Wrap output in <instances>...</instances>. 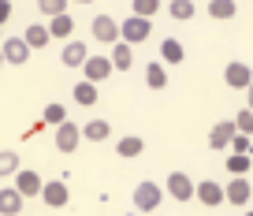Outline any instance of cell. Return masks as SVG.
<instances>
[{
	"label": "cell",
	"instance_id": "cell-1",
	"mask_svg": "<svg viewBox=\"0 0 253 216\" xmlns=\"http://www.w3.org/2000/svg\"><path fill=\"white\" fill-rule=\"evenodd\" d=\"M149 19H138V15H130V19H123L119 23V41H126V45H142L145 38H149Z\"/></svg>",
	"mask_w": 253,
	"mask_h": 216
},
{
	"label": "cell",
	"instance_id": "cell-7",
	"mask_svg": "<svg viewBox=\"0 0 253 216\" xmlns=\"http://www.w3.org/2000/svg\"><path fill=\"white\" fill-rule=\"evenodd\" d=\"M194 190H198V186L190 183V175H182V172H171V175H168V194H171L175 201H190Z\"/></svg>",
	"mask_w": 253,
	"mask_h": 216
},
{
	"label": "cell",
	"instance_id": "cell-19",
	"mask_svg": "<svg viewBox=\"0 0 253 216\" xmlns=\"http://www.w3.org/2000/svg\"><path fill=\"white\" fill-rule=\"evenodd\" d=\"M142 149H145V138H138V134L119 138V145H116V153H119V157H126V160H130V157H138Z\"/></svg>",
	"mask_w": 253,
	"mask_h": 216
},
{
	"label": "cell",
	"instance_id": "cell-26",
	"mask_svg": "<svg viewBox=\"0 0 253 216\" xmlns=\"http://www.w3.org/2000/svg\"><path fill=\"white\" fill-rule=\"evenodd\" d=\"M41 120H45V123H52V127H60V123H67V108H63V104L56 101V104H48L45 112H41Z\"/></svg>",
	"mask_w": 253,
	"mask_h": 216
},
{
	"label": "cell",
	"instance_id": "cell-9",
	"mask_svg": "<svg viewBox=\"0 0 253 216\" xmlns=\"http://www.w3.org/2000/svg\"><path fill=\"white\" fill-rule=\"evenodd\" d=\"M82 71H86V82H104L116 67H112L108 56H89L86 64H82Z\"/></svg>",
	"mask_w": 253,
	"mask_h": 216
},
{
	"label": "cell",
	"instance_id": "cell-16",
	"mask_svg": "<svg viewBox=\"0 0 253 216\" xmlns=\"http://www.w3.org/2000/svg\"><path fill=\"white\" fill-rule=\"evenodd\" d=\"M134 45H126V41H116V48H112V67L116 71H130V64H134V52H130Z\"/></svg>",
	"mask_w": 253,
	"mask_h": 216
},
{
	"label": "cell",
	"instance_id": "cell-5",
	"mask_svg": "<svg viewBox=\"0 0 253 216\" xmlns=\"http://www.w3.org/2000/svg\"><path fill=\"white\" fill-rule=\"evenodd\" d=\"M41 186H45V183H41V175H38L34 168H19V172H15V190L23 194V198L41 194Z\"/></svg>",
	"mask_w": 253,
	"mask_h": 216
},
{
	"label": "cell",
	"instance_id": "cell-8",
	"mask_svg": "<svg viewBox=\"0 0 253 216\" xmlns=\"http://www.w3.org/2000/svg\"><path fill=\"white\" fill-rule=\"evenodd\" d=\"M0 52H4V60H8V64H26V60H30V45H26L23 38L0 41Z\"/></svg>",
	"mask_w": 253,
	"mask_h": 216
},
{
	"label": "cell",
	"instance_id": "cell-31",
	"mask_svg": "<svg viewBox=\"0 0 253 216\" xmlns=\"http://www.w3.org/2000/svg\"><path fill=\"white\" fill-rule=\"evenodd\" d=\"M235 127H238V134H253V108H242L235 116Z\"/></svg>",
	"mask_w": 253,
	"mask_h": 216
},
{
	"label": "cell",
	"instance_id": "cell-14",
	"mask_svg": "<svg viewBox=\"0 0 253 216\" xmlns=\"http://www.w3.org/2000/svg\"><path fill=\"white\" fill-rule=\"evenodd\" d=\"M60 60L67 67H82L89 60V52H86V45H82V41H67V45H63V52H60Z\"/></svg>",
	"mask_w": 253,
	"mask_h": 216
},
{
	"label": "cell",
	"instance_id": "cell-24",
	"mask_svg": "<svg viewBox=\"0 0 253 216\" xmlns=\"http://www.w3.org/2000/svg\"><path fill=\"white\" fill-rule=\"evenodd\" d=\"M235 0H212V4H209V15L212 19H235Z\"/></svg>",
	"mask_w": 253,
	"mask_h": 216
},
{
	"label": "cell",
	"instance_id": "cell-38",
	"mask_svg": "<svg viewBox=\"0 0 253 216\" xmlns=\"http://www.w3.org/2000/svg\"><path fill=\"white\" fill-rule=\"evenodd\" d=\"M250 157H253V153H250Z\"/></svg>",
	"mask_w": 253,
	"mask_h": 216
},
{
	"label": "cell",
	"instance_id": "cell-35",
	"mask_svg": "<svg viewBox=\"0 0 253 216\" xmlns=\"http://www.w3.org/2000/svg\"><path fill=\"white\" fill-rule=\"evenodd\" d=\"M4 64H8V60H4V52H0V67H4Z\"/></svg>",
	"mask_w": 253,
	"mask_h": 216
},
{
	"label": "cell",
	"instance_id": "cell-4",
	"mask_svg": "<svg viewBox=\"0 0 253 216\" xmlns=\"http://www.w3.org/2000/svg\"><path fill=\"white\" fill-rule=\"evenodd\" d=\"M93 38L101 41V45H116L119 41V23L112 15H97L93 19Z\"/></svg>",
	"mask_w": 253,
	"mask_h": 216
},
{
	"label": "cell",
	"instance_id": "cell-25",
	"mask_svg": "<svg viewBox=\"0 0 253 216\" xmlns=\"http://www.w3.org/2000/svg\"><path fill=\"white\" fill-rule=\"evenodd\" d=\"M160 60H164V64H179L182 60V45L175 38H168L164 45H160Z\"/></svg>",
	"mask_w": 253,
	"mask_h": 216
},
{
	"label": "cell",
	"instance_id": "cell-28",
	"mask_svg": "<svg viewBox=\"0 0 253 216\" xmlns=\"http://www.w3.org/2000/svg\"><path fill=\"white\" fill-rule=\"evenodd\" d=\"M15 172H19V153L4 149L0 153V175H15Z\"/></svg>",
	"mask_w": 253,
	"mask_h": 216
},
{
	"label": "cell",
	"instance_id": "cell-21",
	"mask_svg": "<svg viewBox=\"0 0 253 216\" xmlns=\"http://www.w3.org/2000/svg\"><path fill=\"white\" fill-rule=\"evenodd\" d=\"M108 134H112V127L104 120H89L86 127H82V138H86V142H104Z\"/></svg>",
	"mask_w": 253,
	"mask_h": 216
},
{
	"label": "cell",
	"instance_id": "cell-11",
	"mask_svg": "<svg viewBox=\"0 0 253 216\" xmlns=\"http://www.w3.org/2000/svg\"><path fill=\"white\" fill-rule=\"evenodd\" d=\"M223 82H227L231 89H250L253 71H250L246 64H227V71H223Z\"/></svg>",
	"mask_w": 253,
	"mask_h": 216
},
{
	"label": "cell",
	"instance_id": "cell-13",
	"mask_svg": "<svg viewBox=\"0 0 253 216\" xmlns=\"http://www.w3.org/2000/svg\"><path fill=\"white\" fill-rule=\"evenodd\" d=\"M194 198H198V201H205L209 209H212V205H223V201H227V198H223V186H220V183H212V179H205V183H198V190H194Z\"/></svg>",
	"mask_w": 253,
	"mask_h": 216
},
{
	"label": "cell",
	"instance_id": "cell-10",
	"mask_svg": "<svg viewBox=\"0 0 253 216\" xmlns=\"http://www.w3.org/2000/svg\"><path fill=\"white\" fill-rule=\"evenodd\" d=\"M41 201H45V205H52V209H63L67 205V183H60V179H52V183H45L41 186Z\"/></svg>",
	"mask_w": 253,
	"mask_h": 216
},
{
	"label": "cell",
	"instance_id": "cell-23",
	"mask_svg": "<svg viewBox=\"0 0 253 216\" xmlns=\"http://www.w3.org/2000/svg\"><path fill=\"white\" fill-rule=\"evenodd\" d=\"M145 82H149V89H164V86H168L164 64H149V67H145Z\"/></svg>",
	"mask_w": 253,
	"mask_h": 216
},
{
	"label": "cell",
	"instance_id": "cell-30",
	"mask_svg": "<svg viewBox=\"0 0 253 216\" xmlns=\"http://www.w3.org/2000/svg\"><path fill=\"white\" fill-rule=\"evenodd\" d=\"M160 11V0H134V15L138 19H153Z\"/></svg>",
	"mask_w": 253,
	"mask_h": 216
},
{
	"label": "cell",
	"instance_id": "cell-6",
	"mask_svg": "<svg viewBox=\"0 0 253 216\" xmlns=\"http://www.w3.org/2000/svg\"><path fill=\"white\" fill-rule=\"evenodd\" d=\"M223 198L231 201V205H250V183H246V175H231V183L223 186Z\"/></svg>",
	"mask_w": 253,
	"mask_h": 216
},
{
	"label": "cell",
	"instance_id": "cell-36",
	"mask_svg": "<svg viewBox=\"0 0 253 216\" xmlns=\"http://www.w3.org/2000/svg\"><path fill=\"white\" fill-rule=\"evenodd\" d=\"M75 4H93V0H75Z\"/></svg>",
	"mask_w": 253,
	"mask_h": 216
},
{
	"label": "cell",
	"instance_id": "cell-15",
	"mask_svg": "<svg viewBox=\"0 0 253 216\" xmlns=\"http://www.w3.org/2000/svg\"><path fill=\"white\" fill-rule=\"evenodd\" d=\"M19 213H23V194L15 186L0 190V216H19Z\"/></svg>",
	"mask_w": 253,
	"mask_h": 216
},
{
	"label": "cell",
	"instance_id": "cell-34",
	"mask_svg": "<svg viewBox=\"0 0 253 216\" xmlns=\"http://www.w3.org/2000/svg\"><path fill=\"white\" fill-rule=\"evenodd\" d=\"M246 97H250V104H246V108H253V82H250V89H246Z\"/></svg>",
	"mask_w": 253,
	"mask_h": 216
},
{
	"label": "cell",
	"instance_id": "cell-22",
	"mask_svg": "<svg viewBox=\"0 0 253 216\" xmlns=\"http://www.w3.org/2000/svg\"><path fill=\"white\" fill-rule=\"evenodd\" d=\"M227 172H231V175H246V172H253V157H250V153H231V157H227Z\"/></svg>",
	"mask_w": 253,
	"mask_h": 216
},
{
	"label": "cell",
	"instance_id": "cell-37",
	"mask_svg": "<svg viewBox=\"0 0 253 216\" xmlns=\"http://www.w3.org/2000/svg\"><path fill=\"white\" fill-rule=\"evenodd\" d=\"M246 216H253V213H246Z\"/></svg>",
	"mask_w": 253,
	"mask_h": 216
},
{
	"label": "cell",
	"instance_id": "cell-3",
	"mask_svg": "<svg viewBox=\"0 0 253 216\" xmlns=\"http://www.w3.org/2000/svg\"><path fill=\"white\" fill-rule=\"evenodd\" d=\"M160 201H164V198H160V186L157 183H138L134 186V205L142 209V213H153Z\"/></svg>",
	"mask_w": 253,
	"mask_h": 216
},
{
	"label": "cell",
	"instance_id": "cell-33",
	"mask_svg": "<svg viewBox=\"0 0 253 216\" xmlns=\"http://www.w3.org/2000/svg\"><path fill=\"white\" fill-rule=\"evenodd\" d=\"M8 19H11V4H8V0H0V26L8 23Z\"/></svg>",
	"mask_w": 253,
	"mask_h": 216
},
{
	"label": "cell",
	"instance_id": "cell-17",
	"mask_svg": "<svg viewBox=\"0 0 253 216\" xmlns=\"http://www.w3.org/2000/svg\"><path fill=\"white\" fill-rule=\"evenodd\" d=\"M48 34H52V38H60V41H71L75 19H71V15H56V19H48Z\"/></svg>",
	"mask_w": 253,
	"mask_h": 216
},
{
	"label": "cell",
	"instance_id": "cell-29",
	"mask_svg": "<svg viewBox=\"0 0 253 216\" xmlns=\"http://www.w3.org/2000/svg\"><path fill=\"white\" fill-rule=\"evenodd\" d=\"M171 19H194V0H171Z\"/></svg>",
	"mask_w": 253,
	"mask_h": 216
},
{
	"label": "cell",
	"instance_id": "cell-18",
	"mask_svg": "<svg viewBox=\"0 0 253 216\" xmlns=\"http://www.w3.org/2000/svg\"><path fill=\"white\" fill-rule=\"evenodd\" d=\"M23 41H26V45H30V48H41V45H48V41H52V34H48V26L34 23V26H26Z\"/></svg>",
	"mask_w": 253,
	"mask_h": 216
},
{
	"label": "cell",
	"instance_id": "cell-27",
	"mask_svg": "<svg viewBox=\"0 0 253 216\" xmlns=\"http://www.w3.org/2000/svg\"><path fill=\"white\" fill-rule=\"evenodd\" d=\"M38 8H41V15L56 19V15H67V0H38Z\"/></svg>",
	"mask_w": 253,
	"mask_h": 216
},
{
	"label": "cell",
	"instance_id": "cell-2",
	"mask_svg": "<svg viewBox=\"0 0 253 216\" xmlns=\"http://www.w3.org/2000/svg\"><path fill=\"white\" fill-rule=\"evenodd\" d=\"M79 142H82V127H75L71 120L56 127V149H60V153H75Z\"/></svg>",
	"mask_w": 253,
	"mask_h": 216
},
{
	"label": "cell",
	"instance_id": "cell-20",
	"mask_svg": "<svg viewBox=\"0 0 253 216\" xmlns=\"http://www.w3.org/2000/svg\"><path fill=\"white\" fill-rule=\"evenodd\" d=\"M75 101L82 104V108H89V104H97V82H75Z\"/></svg>",
	"mask_w": 253,
	"mask_h": 216
},
{
	"label": "cell",
	"instance_id": "cell-12",
	"mask_svg": "<svg viewBox=\"0 0 253 216\" xmlns=\"http://www.w3.org/2000/svg\"><path fill=\"white\" fill-rule=\"evenodd\" d=\"M235 134H238L235 120H223V123H216V127H212V134H209V145H212V149H227Z\"/></svg>",
	"mask_w": 253,
	"mask_h": 216
},
{
	"label": "cell",
	"instance_id": "cell-32",
	"mask_svg": "<svg viewBox=\"0 0 253 216\" xmlns=\"http://www.w3.org/2000/svg\"><path fill=\"white\" fill-rule=\"evenodd\" d=\"M231 153H253L250 134H235V138H231Z\"/></svg>",
	"mask_w": 253,
	"mask_h": 216
}]
</instances>
